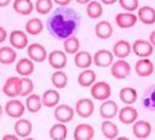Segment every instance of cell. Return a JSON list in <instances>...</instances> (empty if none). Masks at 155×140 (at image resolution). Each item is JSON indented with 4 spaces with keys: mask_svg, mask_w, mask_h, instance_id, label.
Listing matches in <instances>:
<instances>
[{
    "mask_svg": "<svg viewBox=\"0 0 155 140\" xmlns=\"http://www.w3.org/2000/svg\"><path fill=\"white\" fill-rule=\"evenodd\" d=\"M132 52V45L124 39L117 40L113 46V54L117 58H126Z\"/></svg>",
    "mask_w": 155,
    "mask_h": 140,
    "instance_id": "23",
    "label": "cell"
},
{
    "mask_svg": "<svg viewBox=\"0 0 155 140\" xmlns=\"http://www.w3.org/2000/svg\"><path fill=\"white\" fill-rule=\"evenodd\" d=\"M16 72L21 77H29L34 72V61H31L29 57L19 58L16 62Z\"/></svg>",
    "mask_w": 155,
    "mask_h": 140,
    "instance_id": "21",
    "label": "cell"
},
{
    "mask_svg": "<svg viewBox=\"0 0 155 140\" xmlns=\"http://www.w3.org/2000/svg\"><path fill=\"white\" fill-rule=\"evenodd\" d=\"M114 54L113 51H109V50H105V49H101V50H97L93 55V63L97 66V67H109L113 65L114 62Z\"/></svg>",
    "mask_w": 155,
    "mask_h": 140,
    "instance_id": "11",
    "label": "cell"
},
{
    "mask_svg": "<svg viewBox=\"0 0 155 140\" xmlns=\"http://www.w3.org/2000/svg\"><path fill=\"white\" fill-rule=\"evenodd\" d=\"M94 34L99 39H109L113 35V26L109 21H99L94 26Z\"/></svg>",
    "mask_w": 155,
    "mask_h": 140,
    "instance_id": "24",
    "label": "cell"
},
{
    "mask_svg": "<svg viewBox=\"0 0 155 140\" xmlns=\"http://www.w3.org/2000/svg\"><path fill=\"white\" fill-rule=\"evenodd\" d=\"M12 7L15 12L23 15V16H28L33 12L34 4L31 2V0H15L12 4Z\"/></svg>",
    "mask_w": 155,
    "mask_h": 140,
    "instance_id": "28",
    "label": "cell"
},
{
    "mask_svg": "<svg viewBox=\"0 0 155 140\" xmlns=\"http://www.w3.org/2000/svg\"><path fill=\"white\" fill-rule=\"evenodd\" d=\"M48 135L52 140H65L67 135H68V128L65 125V123H56L50 128Z\"/></svg>",
    "mask_w": 155,
    "mask_h": 140,
    "instance_id": "26",
    "label": "cell"
},
{
    "mask_svg": "<svg viewBox=\"0 0 155 140\" xmlns=\"http://www.w3.org/2000/svg\"><path fill=\"white\" fill-rule=\"evenodd\" d=\"M28 57L34 62H44L47 58V51L44 45L39 43H33L27 46Z\"/></svg>",
    "mask_w": 155,
    "mask_h": 140,
    "instance_id": "9",
    "label": "cell"
},
{
    "mask_svg": "<svg viewBox=\"0 0 155 140\" xmlns=\"http://www.w3.org/2000/svg\"><path fill=\"white\" fill-rule=\"evenodd\" d=\"M119 113V106L113 100H104L99 106V114L104 119H113Z\"/></svg>",
    "mask_w": 155,
    "mask_h": 140,
    "instance_id": "14",
    "label": "cell"
},
{
    "mask_svg": "<svg viewBox=\"0 0 155 140\" xmlns=\"http://www.w3.org/2000/svg\"><path fill=\"white\" fill-rule=\"evenodd\" d=\"M132 51H133L134 55L138 56L139 58L149 57V56H151L153 52H154V46L151 45V43H150L149 40L137 39V40H134V43L132 44Z\"/></svg>",
    "mask_w": 155,
    "mask_h": 140,
    "instance_id": "6",
    "label": "cell"
},
{
    "mask_svg": "<svg viewBox=\"0 0 155 140\" xmlns=\"http://www.w3.org/2000/svg\"><path fill=\"white\" fill-rule=\"evenodd\" d=\"M8 40H10L11 46L18 50H22L28 46V34L27 32L21 30V29L12 30L8 35Z\"/></svg>",
    "mask_w": 155,
    "mask_h": 140,
    "instance_id": "13",
    "label": "cell"
},
{
    "mask_svg": "<svg viewBox=\"0 0 155 140\" xmlns=\"http://www.w3.org/2000/svg\"><path fill=\"white\" fill-rule=\"evenodd\" d=\"M34 9L40 15H48L53 9V1L52 0H36Z\"/></svg>",
    "mask_w": 155,
    "mask_h": 140,
    "instance_id": "37",
    "label": "cell"
},
{
    "mask_svg": "<svg viewBox=\"0 0 155 140\" xmlns=\"http://www.w3.org/2000/svg\"><path fill=\"white\" fill-rule=\"evenodd\" d=\"M1 140H19V136L17 135H13V134H5Z\"/></svg>",
    "mask_w": 155,
    "mask_h": 140,
    "instance_id": "42",
    "label": "cell"
},
{
    "mask_svg": "<svg viewBox=\"0 0 155 140\" xmlns=\"http://www.w3.org/2000/svg\"><path fill=\"white\" fill-rule=\"evenodd\" d=\"M17 60V52L12 46H2L0 47V63L2 65H12Z\"/></svg>",
    "mask_w": 155,
    "mask_h": 140,
    "instance_id": "31",
    "label": "cell"
},
{
    "mask_svg": "<svg viewBox=\"0 0 155 140\" xmlns=\"http://www.w3.org/2000/svg\"><path fill=\"white\" fill-rule=\"evenodd\" d=\"M23 140H35L34 138H30V136H27V138H24Z\"/></svg>",
    "mask_w": 155,
    "mask_h": 140,
    "instance_id": "49",
    "label": "cell"
},
{
    "mask_svg": "<svg viewBox=\"0 0 155 140\" xmlns=\"http://www.w3.org/2000/svg\"><path fill=\"white\" fill-rule=\"evenodd\" d=\"M94 112V103L91 99H80L75 103V113L81 118H88Z\"/></svg>",
    "mask_w": 155,
    "mask_h": 140,
    "instance_id": "10",
    "label": "cell"
},
{
    "mask_svg": "<svg viewBox=\"0 0 155 140\" xmlns=\"http://www.w3.org/2000/svg\"><path fill=\"white\" fill-rule=\"evenodd\" d=\"M2 113H4V108H2V106L0 105V118H1V116H2Z\"/></svg>",
    "mask_w": 155,
    "mask_h": 140,
    "instance_id": "48",
    "label": "cell"
},
{
    "mask_svg": "<svg viewBox=\"0 0 155 140\" xmlns=\"http://www.w3.org/2000/svg\"><path fill=\"white\" fill-rule=\"evenodd\" d=\"M42 107V101H41V96H39L38 94H30L27 96L25 99V108L31 112V113H36L41 110Z\"/></svg>",
    "mask_w": 155,
    "mask_h": 140,
    "instance_id": "32",
    "label": "cell"
},
{
    "mask_svg": "<svg viewBox=\"0 0 155 140\" xmlns=\"http://www.w3.org/2000/svg\"><path fill=\"white\" fill-rule=\"evenodd\" d=\"M149 41H150L151 45L155 47V30H153V32L150 33V35H149Z\"/></svg>",
    "mask_w": 155,
    "mask_h": 140,
    "instance_id": "43",
    "label": "cell"
},
{
    "mask_svg": "<svg viewBox=\"0 0 155 140\" xmlns=\"http://www.w3.org/2000/svg\"><path fill=\"white\" fill-rule=\"evenodd\" d=\"M24 29L29 35H38L44 30V23L40 18H30L27 21Z\"/></svg>",
    "mask_w": 155,
    "mask_h": 140,
    "instance_id": "35",
    "label": "cell"
},
{
    "mask_svg": "<svg viewBox=\"0 0 155 140\" xmlns=\"http://www.w3.org/2000/svg\"><path fill=\"white\" fill-rule=\"evenodd\" d=\"M86 13H87V16H88L91 19L101 18L102 15H103V6H102V2H101V1H97V0H91V1L87 4Z\"/></svg>",
    "mask_w": 155,
    "mask_h": 140,
    "instance_id": "33",
    "label": "cell"
},
{
    "mask_svg": "<svg viewBox=\"0 0 155 140\" xmlns=\"http://www.w3.org/2000/svg\"><path fill=\"white\" fill-rule=\"evenodd\" d=\"M78 4H80V5H87L91 0H75Z\"/></svg>",
    "mask_w": 155,
    "mask_h": 140,
    "instance_id": "46",
    "label": "cell"
},
{
    "mask_svg": "<svg viewBox=\"0 0 155 140\" xmlns=\"http://www.w3.org/2000/svg\"><path fill=\"white\" fill-rule=\"evenodd\" d=\"M34 90V83L29 77H21V95L19 96H28Z\"/></svg>",
    "mask_w": 155,
    "mask_h": 140,
    "instance_id": "38",
    "label": "cell"
},
{
    "mask_svg": "<svg viewBox=\"0 0 155 140\" xmlns=\"http://www.w3.org/2000/svg\"><path fill=\"white\" fill-rule=\"evenodd\" d=\"M59 100H61V95L56 89H48L41 96L42 106L48 107V108L50 107H56L58 105Z\"/></svg>",
    "mask_w": 155,
    "mask_h": 140,
    "instance_id": "25",
    "label": "cell"
},
{
    "mask_svg": "<svg viewBox=\"0 0 155 140\" xmlns=\"http://www.w3.org/2000/svg\"><path fill=\"white\" fill-rule=\"evenodd\" d=\"M111 95V88L107 82H94L93 85L91 86V96L94 100L98 101H104L108 100Z\"/></svg>",
    "mask_w": 155,
    "mask_h": 140,
    "instance_id": "3",
    "label": "cell"
},
{
    "mask_svg": "<svg viewBox=\"0 0 155 140\" xmlns=\"http://www.w3.org/2000/svg\"><path fill=\"white\" fill-rule=\"evenodd\" d=\"M119 96H120V100L125 105H132L138 99L137 90L134 88H132V86H125V88H122L120 90V93H119Z\"/></svg>",
    "mask_w": 155,
    "mask_h": 140,
    "instance_id": "30",
    "label": "cell"
},
{
    "mask_svg": "<svg viewBox=\"0 0 155 140\" xmlns=\"http://www.w3.org/2000/svg\"><path fill=\"white\" fill-rule=\"evenodd\" d=\"M74 114H75V110L71 106L65 105V103L57 105L54 107V112H53L54 118L61 123H68V122L73 121Z\"/></svg>",
    "mask_w": 155,
    "mask_h": 140,
    "instance_id": "12",
    "label": "cell"
},
{
    "mask_svg": "<svg viewBox=\"0 0 155 140\" xmlns=\"http://www.w3.org/2000/svg\"><path fill=\"white\" fill-rule=\"evenodd\" d=\"M15 133L17 136L19 138H27L31 134L33 131V124L29 119H25V118H18L17 122L15 123Z\"/></svg>",
    "mask_w": 155,
    "mask_h": 140,
    "instance_id": "22",
    "label": "cell"
},
{
    "mask_svg": "<svg viewBox=\"0 0 155 140\" xmlns=\"http://www.w3.org/2000/svg\"><path fill=\"white\" fill-rule=\"evenodd\" d=\"M134 71L139 77H150L154 73V63L148 57L139 58L136 62Z\"/></svg>",
    "mask_w": 155,
    "mask_h": 140,
    "instance_id": "15",
    "label": "cell"
},
{
    "mask_svg": "<svg viewBox=\"0 0 155 140\" xmlns=\"http://www.w3.org/2000/svg\"><path fill=\"white\" fill-rule=\"evenodd\" d=\"M24 111H25L24 103L16 97L8 100L5 105V113L11 118H17V119L22 118V116L24 114Z\"/></svg>",
    "mask_w": 155,
    "mask_h": 140,
    "instance_id": "5",
    "label": "cell"
},
{
    "mask_svg": "<svg viewBox=\"0 0 155 140\" xmlns=\"http://www.w3.org/2000/svg\"><path fill=\"white\" fill-rule=\"evenodd\" d=\"M51 83L56 89H63L68 84V75L63 69H56L51 75Z\"/></svg>",
    "mask_w": 155,
    "mask_h": 140,
    "instance_id": "34",
    "label": "cell"
},
{
    "mask_svg": "<svg viewBox=\"0 0 155 140\" xmlns=\"http://www.w3.org/2000/svg\"><path fill=\"white\" fill-rule=\"evenodd\" d=\"M97 79V75H96V72L93 69H90V68H86L84 69L79 77H78V83L80 86H84V88H88V86H92L93 83L96 82Z\"/></svg>",
    "mask_w": 155,
    "mask_h": 140,
    "instance_id": "27",
    "label": "cell"
},
{
    "mask_svg": "<svg viewBox=\"0 0 155 140\" xmlns=\"http://www.w3.org/2000/svg\"><path fill=\"white\" fill-rule=\"evenodd\" d=\"M101 129H102L103 135L109 140H114L119 135L117 125L115 123H113L110 119H104L101 124Z\"/></svg>",
    "mask_w": 155,
    "mask_h": 140,
    "instance_id": "29",
    "label": "cell"
},
{
    "mask_svg": "<svg viewBox=\"0 0 155 140\" xmlns=\"http://www.w3.org/2000/svg\"><path fill=\"white\" fill-rule=\"evenodd\" d=\"M110 73L115 79H125L131 74V65L125 58H119L110 66Z\"/></svg>",
    "mask_w": 155,
    "mask_h": 140,
    "instance_id": "2",
    "label": "cell"
},
{
    "mask_svg": "<svg viewBox=\"0 0 155 140\" xmlns=\"http://www.w3.org/2000/svg\"><path fill=\"white\" fill-rule=\"evenodd\" d=\"M94 128L88 123H81L74 129V140H92Z\"/></svg>",
    "mask_w": 155,
    "mask_h": 140,
    "instance_id": "17",
    "label": "cell"
},
{
    "mask_svg": "<svg viewBox=\"0 0 155 140\" xmlns=\"http://www.w3.org/2000/svg\"><path fill=\"white\" fill-rule=\"evenodd\" d=\"M114 140H130V139L126 138V136H117V138H115Z\"/></svg>",
    "mask_w": 155,
    "mask_h": 140,
    "instance_id": "47",
    "label": "cell"
},
{
    "mask_svg": "<svg viewBox=\"0 0 155 140\" xmlns=\"http://www.w3.org/2000/svg\"><path fill=\"white\" fill-rule=\"evenodd\" d=\"M10 2H11V0H0V7H6Z\"/></svg>",
    "mask_w": 155,
    "mask_h": 140,
    "instance_id": "45",
    "label": "cell"
},
{
    "mask_svg": "<svg viewBox=\"0 0 155 140\" xmlns=\"http://www.w3.org/2000/svg\"><path fill=\"white\" fill-rule=\"evenodd\" d=\"M1 90L10 99L19 96L21 95V77H8L5 80V84L1 88Z\"/></svg>",
    "mask_w": 155,
    "mask_h": 140,
    "instance_id": "4",
    "label": "cell"
},
{
    "mask_svg": "<svg viewBox=\"0 0 155 140\" xmlns=\"http://www.w3.org/2000/svg\"><path fill=\"white\" fill-rule=\"evenodd\" d=\"M80 15L68 6H59L56 9L47 21V29L51 35L58 40H64L79 29Z\"/></svg>",
    "mask_w": 155,
    "mask_h": 140,
    "instance_id": "1",
    "label": "cell"
},
{
    "mask_svg": "<svg viewBox=\"0 0 155 140\" xmlns=\"http://www.w3.org/2000/svg\"><path fill=\"white\" fill-rule=\"evenodd\" d=\"M117 117H119V121L124 124H133L138 118V111L133 106L127 105L121 110H119Z\"/></svg>",
    "mask_w": 155,
    "mask_h": 140,
    "instance_id": "16",
    "label": "cell"
},
{
    "mask_svg": "<svg viewBox=\"0 0 155 140\" xmlns=\"http://www.w3.org/2000/svg\"><path fill=\"white\" fill-rule=\"evenodd\" d=\"M63 47L67 54L75 55L80 50V40L75 35H71L63 40Z\"/></svg>",
    "mask_w": 155,
    "mask_h": 140,
    "instance_id": "36",
    "label": "cell"
},
{
    "mask_svg": "<svg viewBox=\"0 0 155 140\" xmlns=\"http://www.w3.org/2000/svg\"><path fill=\"white\" fill-rule=\"evenodd\" d=\"M6 39H7V32H6V29L4 27L0 26V44L4 43Z\"/></svg>",
    "mask_w": 155,
    "mask_h": 140,
    "instance_id": "40",
    "label": "cell"
},
{
    "mask_svg": "<svg viewBox=\"0 0 155 140\" xmlns=\"http://www.w3.org/2000/svg\"><path fill=\"white\" fill-rule=\"evenodd\" d=\"M117 0H101V2L102 4H104V5H113V4H115Z\"/></svg>",
    "mask_w": 155,
    "mask_h": 140,
    "instance_id": "44",
    "label": "cell"
},
{
    "mask_svg": "<svg viewBox=\"0 0 155 140\" xmlns=\"http://www.w3.org/2000/svg\"><path fill=\"white\" fill-rule=\"evenodd\" d=\"M138 22V17L134 12H127V11H124V12H120L115 16V23L119 28H122V29H128V28H132L133 26H136V23Z\"/></svg>",
    "mask_w": 155,
    "mask_h": 140,
    "instance_id": "7",
    "label": "cell"
},
{
    "mask_svg": "<svg viewBox=\"0 0 155 140\" xmlns=\"http://www.w3.org/2000/svg\"><path fill=\"white\" fill-rule=\"evenodd\" d=\"M52 1L58 6H68L71 2V0H52Z\"/></svg>",
    "mask_w": 155,
    "mask_h": 140,
    "instance_id": "41",
    "label": "cell"
},
{
    "mask_svg": "<svg viewBox=\"0 0 155 140\" xmlns=\"http://www.w3.org/2000/svg\"><path fill=\"white\" fill-rule=\"evenodd\" d=\"M47 60L50 66L53 69H63L67 66L68 58L67 52L64 50H53L47 55Z\"/></svg>",
    "mask_w": 155,
    "mask_h": 140,
    "instance_id": "8",
    "label": "cell"
},
{
    "mask_svg": "<svg viewBox=\"0 0 155 140\" xmlns=\"http://www.w3.org/2000/svg\"><path fill=\"white\" fill-rule=\"evenodd\" d=\"M0 93H1V86H0Z\"/></svg>",
    "mask_w": 155,
    "mask_h": 140,
    "instance_id": "50",
    "label": "cell"
},
{
    "mask_svg": "<svg viewBox=\"0 0 155 140\" xmlns=\"http://www.w3.org/2000/svg\"><path fill=\"white\" fill-rule=\"evenodd\" d=\"M133 135L138 139H147L151 134V125L147 121H136L132 124Z\"/></svg>",
    "mask_w": 155,
    "mask_h": 140,
    "instance_id": "18",
    "label": "cell"
},
{
    "mask_svg": "<svg viewBox=\"0 0 155 140\" xmlns=\"http://www.w3.org/2000/svg\"><path fill=\"white\" fill-rule=\"evenodd\" d=\"M119 5L121 9H124L127 12H134L139 7V1L138 0H117Z\"/></svg>",
    "mask_w": 155,
    "mask_h": 140,
    "instance_id": "39",
    "label": "cell"
},
{
    "mask_svg": "<svg viewBox=\"0 0 155 140\" xmlns=\"http://www.w3.org/2000/svg\"><path fill=\"white\" fill-rule=\"evenodd\" d=\"M74 63L78 68L81 69H86L90 68L91 65L93 63V56L85 50H79L75 55H74Z\"/></svg>",
    "mask_w": 155,
    "mask_h": 140,
    "instance_id": "20",
    "label": "cell"
},
{
    "mask_svg": "<svg viewBox=\"0 0 155 140\" xmlns=\"http://www.w3.org/2000/svg\"><path fill=\"white\" fill-rule=\"evenodd\" d=\"M137 17H138V21H140L143 24H147V26L154 24L155 23V9L148 5L138 7Z\"/></svg>",
    "mask_w": 155,
    "mask_h": 140,
    "instance_id": "19",
    "label": "cell"
}]
</instances>
